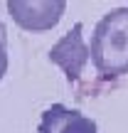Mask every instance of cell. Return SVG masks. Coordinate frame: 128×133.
<instances>
[{
  "mask_svg": "<svg viewBox=\"0 0 128 133\" xmlns=\"http://www.w3.org/2000/svg\"><path fill=\"white\" fill-rule=\"evenodd\" d=\"M8 49H5V44L0 42V81H3V76L8 74Z\"/></svg>",
  "mask_w": 128,
  "mask_h": 133,
  "instance_id": "cell-5",
  "label": "cell"
},
{
  "mask_svg": "<svg viewBox=\"0 0 128 133\" xmlns=\"http://www.w3.org/2000/svg\"><path fill=\"white\" fill-rule=\"evenodd\" d=\"M89 47L91 64L104 81L128 74V8H113L96 22Z\"/></svg>",
  "mask_w": 128,
  "mask_h": 133,
  "instance_id": "cell-1",
  "label": "cell"
},
{
  "mask_svg": "<svg viewBox=\"0 0 128 133\" xmlns=\"http://www.w3.org/2000/svg\"><path fill=\"white\" fill-rule=\"evenodd\" d=\"M84 25L76 22L69 32H64L57 42L49 47L47 57L52 64H57L59 69L64 71L66 81L69 84H76L81 79V71H84L86 62L91 59V47L84 42Z\"/></svg>",
  "mask_w": 128,
  "mask_h": 133,
  "instance_id": "cell-3",
  "label": "cell"
},
{
  "mask_svg": "<svg viewBox=\"0 0 128 133\" xmlns=\"http://www.w3.org/2000/svg\"><path fill=\"white\" fill-rule=\"evenodd\" d=\"M37 133H99V126L94 118H86L76 109H66L64 104H52L39 116Z\"/></svg>",
  "mask_w": 128,
  "mask_h": 133,
  "instance_id": "cell-4",
  "label": "cell"
},
{
  "mask_svg": "<svg viewBox=\"0 0 128 133\" xmlns=\"http://www.w3.org/2000/svg\"><path fill=\"white\" fill-rule=\"evenodd\" d=\"M66 0H8L12 22L25 32L54 30L64 17Z\"/></svg>",
  "mask_w": 128,
  "mask_h": 133,
  "instance_id": "cell-2",
  "label": "cell"
}]
</instances>
